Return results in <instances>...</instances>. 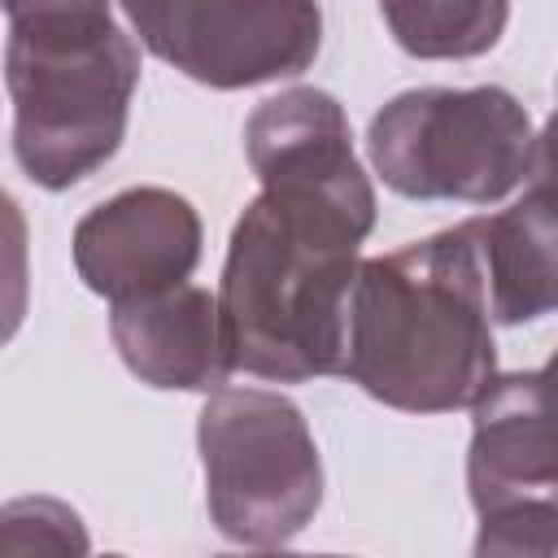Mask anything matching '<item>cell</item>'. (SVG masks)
<instances>
[{
    "mask_svg": "<svg viewBox=\"0 0 558 558\" xmlns=\"http://www.w3.org/2000/svg\"><path fill=\"white\" fill-rule=\"evenodd\" d=\"M493 301L471 222L362 257L349 292L344 371L405 414L471 405L497 375Z\"/></svg>",
    "mask_w": 558,
    "mask_h": 558,
    "instance_id": "7a4b0ae2",
    "label": "cell"
},
{
    "mask_svg": "<svg viewBox=\"0 0 558 558\" xmlns=\"http://www.w3.org/2000/svg\"><path fill=\"white\" fill-rule=\"evenodd\" d=\"M262 192L240 214L222 266L231 366L275 384L344 371L357 248L375 227V187L331 92L288 87L244 126Z\"/></svg>",
    "mask_w": 558,
    "mask_h": 558,
    "instance_id": "6da1fadb",
    "label": "cell"
},
{
    "mask_svg": "<svg viewBox=\"0 0 558 558\" xmlns=\"http://www.w3.org/2000/svg\"><path fill=\"white\" fill-rule=\"evenodd\" d=\"M532 118L506 87H414L366 131L375 174L410 201L493 205L532 170Z\"/></svg>",
    "mask_w": 558,
    "mask_h": 558,
    "instance_id": "277c9868",
    "label": "cell"
},
{
    "mask_svg": "<svg viewBox=\"0 0 558 558\" xmlns=\"http://www.w3.org/2000/svg\"><path fill=\"white\" fill-rule=\"evenodd\" d=\"M122 9L153 57L218 92L292 78L323 48L318 0H122Z\"/></svg>",
    "mask_w": 558,
    "mask_h": 558,
    "instance_id": "52a82bcc",
    "label": "cell"
},
{
    "mask_svg": "<svg viewBox=\"0 0 558 558\" xmlns=\"http://www.w3.org/2000/svg\"><path fill=\"white\" fill-rule=\"evenodd\" d=\"M392 39L418 61H466L506 35L510 0H379Z\"/></svg>",
    "mask_w": 558,
    "mask_h": 558,
    "instance_id": "8fae6325",
    "label": "cell"
},
{
    "mask_svg": "<svg viewBox=\"0 0 558 558\" xmlns=\"http://www.w3.org/2000/svg\"><path fill=\"white\" fill-rule=\"evenodd\" d=\"M214 527L248 549H279L323 506V458L305 414L266 388H218L196 423Z\"/></svg>",
    "mask_w": 558,
    "mask_h": 558,
    "instance_id": "5b68a950",
    "label": "cell"
},
{
    "mask_svg": "<svg viewBox=\"0 0 558 558\" xmlns=\"http://www.w3.org/2000/svg\"><path fill=\"white\" fill-rule=\"evenodd\" d=\"M545 366H549V371H554V375H558V353H554V357H549V362H545Z\"/></svg>",
    "mask_w": 558,
    "mask_h": 558,
    "instance_id": "4fadbf2b",
    "label": "cell"
},
{
    "mask_svg": "<svg viewBox=\"0 0 558 558\" xmlns=\"http://www.w3.org/2000/svg\"><path fill=\"white\" fill-rule=\"evenodd\" d=\"M13 157L48 192L96 174L126 135L140 48L113 0H4Z\"/></svg>",
    "mask_w": 558,
    "mask_h": 558,
    "instance_id": "3957f363",
    "label": "cell"
},
{
    "mask_svg": "<svg viewBox=\"0 0 558 558\" xmlns=\"http://www.w3.org/2000/svg\"><path fill=\"white\" fill-rule=\"evenodd\" d=\"M532 183H545V187H558V109L549 113L545 131L536 135L532 144Z\"/></svg>",
    "mask_w": 558,
    "mask_h": 558,
    "instance_id": "7c38bea8",
    "label": "cell"
},
{
    "mask_svg": "<svg viewBox=\"0 0 558 558\" xmlns=\"http://www.w3.org/2000/svg\"><path fill=\"white\" fill-rule=\"evenodd\" d=\"M70 253L96 296H148L187 283L201 262V218L170 187H126L78 218Z\"/></svg>",
    "mask_w": 558,
    "mask_h": 558,
    "instance_id": "ba28073f",
    "label": "cell"
},
{
    "mask_svg": "<svg viewBox=\"0 0 558 558\" xmlns=\"http://www.w3.org/2000/svg\"><path fill=\"white\" fill-rule=\"evenodd\" d=\"M493 318L506 327L558 314V187L532 183L510 209L471 218Z\"/></svg>",
    "mask_w": 558,
    "mask_h": 558,
    "instance_id": "30bf717a",
    "label": "cell"
},
{
    "mask_svg": "<svg viewBox=\"0 0 558 558\" xmlns=\"http://www.w3.org/2000/svg\"><path fill=\"white\" fill-rule=\"evenodd\" d=\"M466 488L480 514L475 554L558 558V375H493L471 401Z\"/></svg>",
    "mask_w": 558,
    "mask_h": 558,
    "instance_id": "8992f818",
    "label": "cell"
},
{
    "mask_svg": "<svg viewBox=\"0 0 558 558\" xmlns=\"http://www.w3.org/2000/svg\"><path fill=\"white\" fill-rule=\"evenodd\" d=\"M109 336L126 371L166 392H218L227 384L231 349L222 305L196 283H174L148 296L113 301Z\"/></svg>",
    "mask_w": 558,
    "mask_h": 558,
    "instance_id": "9c48e42d",
    "label": "cell"
}]
</instances>
